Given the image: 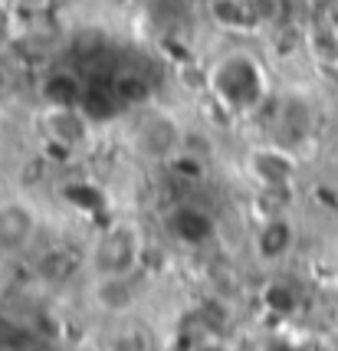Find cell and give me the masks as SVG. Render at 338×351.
Masks as SVG:
<instances>
[{
  "label": "cell",
  "instance_id": "cell-1",
  "mask_svg": "<svg viewBox=\"0 0 338 351\" xmlns=\"http://www.w3.org/2000/svg\"><path fill=\"white\" fill-rule=\"evenodd\" d=\"M125 141H128V152L138 161L152 165V168H161V165H171L184 154L187 128L171 108L152 106L141 108L132 119L128 132H125Z\"/></svg>",
  "mask_w": 338,
  "mask_h": 351
},
{
  "label": "cell",
  "instance_id": "cell-2",
  "mask_svg": "<svg viewBox=\"0 0 338 351\" xmlns=\"http://www.w3.org/2000/svg\"><path fill=\"white\" fill-rule=\"evenodd\" d=\"M145 253H148V233L138 220H112L108 227H102L93 237L89 253H86V266H89L93 279L128 276L141 269Z\"/></svg>",
  "mask_w": 338,
  "mask_h": 351
},
{
  "label": "cell",
  "instance_id": "cell-3",
  "mask_svg": "<svg viewBox=\"0 0 338 351\" xmlns=\"http://www.w3.org/2000/svg\"><path fill=\"white\" fill-rule=\"evenodd\" d=\"M233 73H237V69H233L230 56H224V60L210 69L214 95L230 108L233 115H246V112L260 108L263 102H266V79H263L260 62L250 56L243 66V76H233Z\"/></svg>",
  "mask_w": 338,
  "mask_h": 351
},
{
  "label": "cell",
  "instance_id": "cell-4",
  "mask_svg": "<svg viewBox=\"0 0 338 351\" xmlns=\"http://www.w3.org/2000/svg\"><path fill=\"white\" fill-rule=\"evenodd\" d=\"M40 210L27 197H3L0 200V260H16L30 253L40 240Z\"/></svg>",
  "mask_w": 338,
  "mask_h": 351
},
{
  "label": "cell",
  "instance_id": "cell-5",
  "mask_svg": "<svg viewBox=\"0 0 338 351\" xmlns=\"http://www.w3.org/2000/svg\"><path fill=\"white\" fill-rule=\"evenodd\" d=\"M250 174L263 184V187H286L295 174V158L286 145H263V148H253L250 152Z\"/></svg>",
  "mask_w": 338,
  "mask_h": 351
},
{
  "label": "cell",
  "instance_id": "cell-6",
  "mask_svg": "<svg viewBox=\"0 0 338 351\" xmlns=\"http://www.w3.org/2000/svg\"><path fill=\"white\" fill-rule=\"evenodd\" d=\"M43 128L62 148H79L89 141V119H82V112L76 106H49Z\"/></svg>",
  "mask_w": 338,
  "mask_h": 351
},
{
  "label": "cell",
  "instance_id": "cell-7",
  "mask_svg": "<svg viewBox=\"0 0 338 351\" xmlns=\"http://www.w3.org/2000/svg\"><path fill=\"white\" fill-rule=\"evenodd\" d=\"M309 53L315 56V62H322L328 69H338V27L328 20H315L309 27Z\"/></svg>",
  "mask_w": 338,
  "mask_h": 351
}]
</instances>
